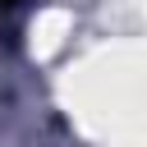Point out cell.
Listing matches in <instances>:
<instances>
[{
  "instance_id": "1",
  "label": "cell",
  "mask_w": 147,
  "mask_h": 147,
  "mask_svg": "<svg viewBox=\"0 0 147 147\" xmlns=\"http://www.w3.org/2000/svg\"><path fill=\"white\" fill-rule=\"evenodd\" d=\"M0 5H14V0H0Z\"/></svg>"
}]
</instances>
